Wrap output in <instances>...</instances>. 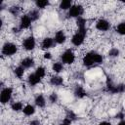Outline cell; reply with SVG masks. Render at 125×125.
I'll use <instances>...</instances> for the list:
<instances>
[{
    "label": "cell",
    "instance_id": "obj_31",
    "mask_svg": "<svg viewBox=\"0 0 125 125\" xmlns=\"http://www.w3.org/2000/svg\"><path fill=\"white\" fill-rule=\"evenodd\" d=\"M44 59H46V60H50V59H52V55H51V53L46 52V53L44 54Z\"/></svg>",
    "mask_w": 125,
    "mask_h": 125
},
{
    "label": "cell",
    "instance_id": "obj_28",
    "mask_svg": "<svg viewBox=\"0 0 125 125\" xmlns=\"http://www.w3.org/2000/svg\"><path fill=\"white\" fill-rule=\"evenodd\" d=\"M10 13L13 15V16H17L19 13H20V7H18V6H14V7H11L10 8Z\"/></svg>",
    "mask_w": 125,
    "mask_h": 125
},
{
    "label": "cell",
    "instance_id": "obj_7",
    "mask_svg": "<svg viewBox=\"0 0 125 125\" xmlns=\"http://www.w3.org/2000/svg\"><path fill=\"white\" fill-rule=\"evenodd\" d=\"M35 45H36V42H35V39L33 36H29L27 38H25L22 42V47L24 50L26 51H31L35 48Z\"/></svg>",
    "mask_w": 125,
    "mask_h": 125
},
{
    "label": "cell",
    "instance_id": "obj_16",
    "mask_svg": "<svg viewBox=\"0 0 125 125\" xmlns=\"http://www.w3.org/2000/svg\"><path fill=\"white\" fill-rule=\"evenodd\" d=\"M22 112H23L24 115H26V116H31V115L34 114V112H35V107H34L32 104H26V105L23 107Z\"/></svg>",
    "mask_w": 125,
    "mask_h": 125
},
{
    "label": "cell",
    "instance_id": "obj_3",
    "mask_svg": "<svg viewBox=\"0 0 125 125\" xmlns=\"http://www.w3.org/2000/svg\"><path fill=\"white\" fill-rule=\"evenodd\" d=\"M17 52H18L17 45L11 42H6L2 47V54L5 56H13Z\"/></svg>",
    "mask_w": 125,
    "mask_h": 125
},
{
    "label": "cell",
    "instance_id": "obj_22",
    "mask_svg": "<svg viewBox=\"0 0 125 125\" xmlns=\"http://www.w3.org/2000/svg\"><path fill=\"white\" fill-rule=\"evenodd\" d=\"M11 107H12V109L14 111H20V110H22L24 106H23L22 103H21V102H15V103L12 104Z\"/></svg>",
    "mask_w": 125,
    "mask_h": 125
},
{
    "label": "cell",
    "instance_id": "obj_4",
    "mask_svg": "<svg viewBox=\"0 0 125 125\" xmlns=\"http://www.w3.org/2000/svg\"><path fill=\"white\" fill-rule=\"evenodd\" d=\"M12 95H13V89L12 88H10V87L3 88L1 90V94H0V102L3 104H7L11 100Z\"/></svg>",
    "mask_w": 125,
    "mask_h": 125
},
{
    "label": "cell",
    "instance_id": "obj_12",
    "mask_svg": "<svg viewBox=\"0 0 125 125\" xmlns=\"http://www.w3.org/2000/svg\"><path fill=\"white\" fill-rule=\"evenodd\" d=\"M54 41H55V40H54L53 38H51V37H46V38H44L43 41H42V43H41V48H42L43 50H48V49L52 48L53 45H54Z\"/></svg>",
    "mask_w": 125,
    "mask_h": 125
},
{
    "label": "cell",
    "instance_id": "obj_8",
    "mask_svg": "<svg viewBox=\"0 0 125 125\" xmlns=\"http://www.w3.org/2000/svg\"><path fill=\"white\" fill-rule=\"evenodd\" d=\"M96 28L100 31H107L110 28V23L104 20V19H101L97 21L96 23Z\"/></svg>",
    "mask_w": 125,
    "mask_h": 125
},
{
    "label": "cell",
    "instance_id": "obj_17",
    "mask_svg": "<svg viewBox=\"0 0 125 125\" xmlns=\"http://www.w3.org/2000/svg\"><path fill=\"white\" fill-rule=\"evenodd\" d=\"M87 95L86 91L84 90V88L82 86H77L74 90V96L77 98H84Z\"/></svg>",
    "mask_w": 125,
    "mask_h": 125
},
{
    "label": "cell",
    "instance_id": "obj_21",
    "mask_svg": "<svg viewBox=\"0 0 125 125\" xmlns=\"http://www.w3.org/2000/svg\"><path fill=\"white\" fill-rule=\"evenodd\" d=\"M49 4H50V2L47 1V0H38V1L35 2L36 7L39 8V9H45L46 7L49 6Z\"/></svg>",
    "mask_w": 125,
    "mask_h": 125
},
{
    "label": "cell",
    "instance_id": "obj_29",
    "mask_svg": "<svg viewBox=\"0 0 125 125\" xmlns=\"http://www.w3.org/2000/svg\"><path fill=\"white\" fill-rule=\"evenodd\" d=\"M49 101H50L51 103H56V102L58 101V95H57V93H52V94H50V96H49Z\"/></svg>",
    "mask_w": 125,
    "mask_h": 125
},
{
    "label": "cell",
    "instance_id": "obj_19",
    "mask_svg": "<svg viewBox=\"0 0 125 125\" xmlns=\"http://www.w3.org/2000/svg\"><path fill=\"white\" fill-rule=\"evenodd\" d=\"M52 69H53V71H54V72L59 73V72H61V71H62V70H63V65H62V62H54V63H53Z\"/></svg>",
    "mask_w": 125,
    "mask_h": 125
},
{
    "label": "cell",
    "instance_id": "obj_1",
    "mask_svg": "<svg viewBox=\"0 0 125 125\" xmlns=\"http://www.w3.org/2000/svg\"><path fill=\"white\" fill-rule=\"evenodd\" d=\"M103 62V57L97 52H89L83 57V64L86 66H91L94 63H101Z\"/></svg>",
    "mask_w": 125,
    "mask_h": 125
},
{
    "label": "cell",
    "instance_id": "obj_6",
    "mask_svg": "<svg viewBox=\"0 0 125 125\" xmlns=\"http://www.w3.org/2000/svg\"><path fill=\"white\" fill-rule=\"evenodd\" d=\"M83 14V8L81 5L75 4L72 5L71 8L68 10V16L71 18H79Z\"/></svg>",
    "mask_w": 125,
    "mask_h": 125
},
{
    "label": "cell",
    "instance_id": "obj_25",
    "mask_svg": "<svg viewBox=\"0 0 125 125\" xmlns=\"http://www.w3.org/2000/svg\"><path fill=\"white\" fill-rule=\"evenodd\" d=\"M116 31L120 35H125V22H120L116 27Z\"/></svg>",
    "mask_w": 125,
    "mask_h": 125
},
{
    "label": "cell",
    "instance_id": "obj_26",
    "mask_svg": "<svg viewBox=\"0 0 125 125\" xmlns=\"http://www.w3.org/2000/svg\"><path fill=\"white\" fill-rule=\"evenodd\" d=\"M76 23L78 25V28L79 27H86V19L83 17H79L76 20Z\"/></svg>",
    "mask_w": 125,
    "mask_h": 125
},
{
    "label": "cell",
    "instance_id": "obj_11",
    "mask_svg": "<svg viewBox=\"0 0 125 125\" xmlns=\"http://www.w3.org/2000/svg\"><path fill=\"white\" fill-rule=\"evenodd\" d=\"M27 82L30 86H35L41 82V78L36 75V73H31L27 77Z\"/></svg>",
    "mask_w": 125,
    "mask_h": 125
},
{
    "label": "cell",
    "instance_id": "obj_34",
    "mask_svg": "<svg viewBox=\"0 0 125 125\" xmlns=\"http://www.w3.org/2000/svg\"><path fill=\"white\" fill-rule=\"evenodd\" d=\"M123 117H124V113H122V112H119V113L116 114V118H120V119H122Z\"/></svg>",
    "mask_w": 125,
    "mask_h": 125
},
{
    "label": "cell",
    "instance_id": "obj_15",
    "mask_svg": "<svg viewBox=\"0 0 125 125\" xmlns=\"http://www.w3.org/2000/svg\"><path fill=\"white\" fill-rule=\"evenodd\" d=\"M50 83L53 86H61L63 83V79L61 76H52L50 78Z\"/></svg>",
    "mask_w": 125,
    "mask_h": 125
},
{
    "label": "cell",
    "instance_id": "obj_18",
    "mask_svg": "<svg viewBox=\"0 0 125 125\" xmlns=\"http://www.w3.org/2000/svg\"><path fill=\"white\" fill-rule=\"evenodd\" d=\"M72 6V2L70 0H62L60 3V9L62 10H69Z\"/></svg>",
    "mask_w": 125,
    "mask_h": 125
},
{
    "label": "cell",
    "instance_id": "obj_10",
    "mask_svg": "<svg viewBox=\"0 0 125 125\" xmlns=\"http://www.w3.org/2000/svg\"><path fill=\"white\" fill-rule=\"evenodd\" d=\"M54 40H55V42L58 43V44H62V43H64L65 40H66V35H65V33H64L62 30H59V31L56 32Z\"/></svg>",
    "mask_w": 125,
    "mask_h": 125
},
{
    "label": "cell",
    "instance_id": "obj_2",
    "mask_svg": "<svg viewBox=\"0 0 125 125\" xmlns=\"http://www.w3.org/2000/svg\"><path fill=\"white\" fill-rule=\"evenodd\" d=\"M86 35V27H79L77 32L72 36L71 38V43L74 46H80L84 42V38Z\"/></svg>",
    "mask_w": 125,
    "mask_h": 125
},
{
    "label": "cell",
    "instance_id": "obj_35",
    "mask_svg": "<svg viewBox=\"0 0 125 125\" xmlns=\"http://www.w3.org/2000/svg\"><path fill=\"white\" fill-rule=\"evenodd\" d=\"M117 125H125V120H122V121H120Z\"/></svg>",
    "mask_w": 125,
    "mask_h": 125
},
{
    "label": "cell",
    "instance_id": "obj_14",
    "mask_svg": "<svg viewBox=\"0 0 125 125\" xmlns=\"http://www.w3.org/2000/svg\"><path fill=\"white\" fill-rule=\"evenodd\" d=\"M35 104L38 106V107H44L45 104H46V100H45V97L42 95V94H39L36 96L35 98Z\"/></svg>",
    "mask_w": 125,
    "mask_h": 125
},
{
    "label": "cell",
    "instance_id": "obj_32",
    "mask_svg": "<svg viewBox=\"0 0 125 125\" xmlns=\"http://www.w3.org/2000/svg\"><path fill=\"white\" fill-rule=\"evenodd\" d=\"M29 125H40V122L38 120H32L29 122Z\"/></svg>",
    "mask_w": 125,
    "mask_h": 125
},
{
    "label": "cell",
    "instance_id": "obj_30",
    "mask_svg": "<svg viewBox=\"0 0 125 125\" xmlns=\"http://www.w3.org/2000/svg\"><path fill=\"white\" fill-rule=\"evenodd\" d=\"M70 124H71V120L66 117V118H64V120H63L60 125H70Z\"/></svg>",
    "mask_w": 125,
    "mask_h": 125
},
{
    "label": "cell",
    "instance_id": "obj_27",
    "mask_svg": "<svg viewBox=\"0 0 125 125\" xmlns=\"http://www.w3.org/2000/svg\"><path fill=\"white\" fill-rule=\"evenodd\" d=\"M118 55H119V50L117 48H112L108 52V56L109 57H117Z\"/></svg>",
    "mask_w": 125,
    "mask_h": 125
},
{
    "label": "cell",
    "instance_id": "obj_5",
    "mask_svg": "<svg viewBox=\"0 0 125 125\" xmlns=\"http://www.w3.org/2000/svg\"><path fill=\"white\" fill-rule=\"evenodd\" d=\"M62 62L66 63V64H71L74 62L75 61V55L71 50H66L62 53Z\"/></svg>",
    "mask_w": 125,
    "mask_h": 125
},
{
    "label": "cell",
    "instance_id": "obj_13",
    "mask_svg": "<svg viewBox=\"0 0 125 125\" xmlns=\"http://www.w3.org/2000/svg\"><path fill=\"white\" fill-rule=\"evenodd\" d=\"M21 65L24 68H30L31 66L34 65V60L32 58H29V57L24 58L21 61Z\"/></svg>",
    "mask_w": 125,
    "mask_h": 125
},
{
    "label": "cell",
    "instance_id": "obj_23",
    "mask_svg": "<svg viewBox=\"0 0 125 125\" xmlns=\"http://www.w3.org/2000/svg\"><path fill=\"white\" fill-rule=\"evenodd\" d=\"M35 73H36V75H37L38 77L43 78V77L46 75V69H45L44 66H38V67L36 68V70H35Z\"/></svg>",
    "mask_w": 125,
    "mask_h": 125
},
{
    "label": "cell",
    "instance_id": "obj_33",
    "mask_svg": "<svg viewBox=\"0 0 125 125\" xmlns=\"http://www.w3.org/2000/svg\"><path fill=\"white\" fill-rule=\"evenodd\" d=\"M99 125H111V123L108 121H102L99 123Z\"/></svg>",
    "mask_w": 125,
    "mask_h": 125
},
{
    "label": "cell",
    "instance_id": "obj_9",
    "mask_svg": "<svg viewBox=\"0 0 125 125\" xmlns=\"http://www.w3.org/2000/svg\"><path fill=\"white\" fill-rule=\"evenodd\" d=\"M31 19L28 15H23L21 16V21H20V29H26L30 26L31 24Z\"/></svg>",
    "mask_w": 125,
    "mask_h": 125
},
{
    "label": "cell",
    "instance_id": "obj_24",
    "mask_svg": "<svg viewBox=\"0 0 125 125\" xmlns=\"http://www.w3.org/2000/svg\"><path fill=\"white\" fill-rule=\"evenodd\" d=\"M28 16L30 17L31 21H36V20L39 19L40 14H39V11H38V10H31V11L29 12Z\"/></svg>",
    "mask_w": 125,
    "mask_h": 125
},
{
    "label": "cell",
    "instance_id": "obj_20",
    "mask_svg": "<svg viewBox=\"0 0 125 125\" xmlns=\"http://www.w3.org/2000/svg\"><path fill=\"white\" fill-rule=\"evenodd\" d=\"M14 73L15 75L18 77V78H21L24 74V67H22L21 65H19L17 66L15 69H14Z\"/></svg>",
    "mask_w": 125,
    "mask_h": 125
}]
</instances>
